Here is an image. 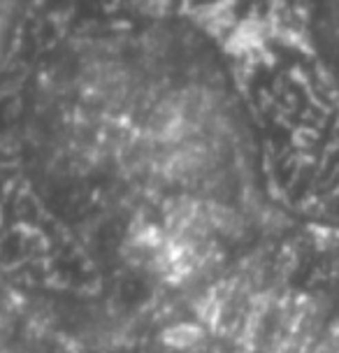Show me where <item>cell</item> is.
Listing matches in <instances>:
<instances>
[{"label":"cell","instance_id":"1","mask_svg":"<svg viewBox=\"0 0 339 353\" xmlns=\"http://www.w3.org/2000/svg\"><path fill=\"white\" fill-rule=\"evenodd\" d=\"M23 174L112 298L181 293L279 230L223 63L156 19L63 40L23 86Z\"/></svg>","mask_w":339,"mask_h":353},{"label":"cell","instance_id":"2","mask_svg":"<svg viewBox=\"0 0 339 353\" xmlns=\"http://www.w3.org/2000/svg\"><path fill=\"white\" fill-rule=\"evenodd\" d=\"M89 319L91 353H339V242L279 228L181 293Z\"/></svg>","mask_w":339,"mask_h":353},{"label":"cell","instance_id":"3","mask_svg":"<svg viewBox=\"0 0 339 353\" xmlns=\"http://www.w3.org/2000/svg\"><path fill=\"white\" fill-rule=\"evenodd\" d=\"M3 353H86L77 319L63 314H40L26 298H17V309L5 305Z\"/></svg>","mask_w":339,"mask_h":353},{"label":"cell","instance_id":"4","mask_svg":"<svg viewBox=\"0 0 339 353\" xmlns=\"http://www.w3.org/2000/svg\"><path fill=\"white\" fill-rule=\"evenodd\" d=\"M37 0H3V14H5V28L12 23V17H21L30 5H35Z\"/></svg>","mask_w":339,"mask_h":353}]
</instances>
